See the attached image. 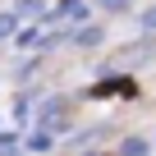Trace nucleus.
I'll use <instances>...</instances> for the list:
<instances>
[{
    "instance_id": "f257e3e1",
    "label": "nucleus",
    "mask_w": 156,
    "mask_h": 156,
    "mask_svg": "<svg viewBox=\"0 0 156 156\" xmlns=\"http://www.w3.org/2000/svg\"><path fill=\"white\" fill-rule=\"evenodd\" d=\"M46 19H60L64 28H83V23L92 19V0H60Z\"/></svg>"
},
{
    "instance_id": "f03ea898",
    "label": "nucleus",
    "mask_w": 156,
    "mask_h": 156,
    "mask_svg": "<svg viewBox=\"0 0 156 156\" xmlns=\"http://www.w3.org/2000/svg\"><path fill=\"white\" fill-rule=\"evenodd\" d=\"M14 9H19V19H46V14H51V9H46V0H19Z\"/></svg>"
},
{
    "instance_id": "7ed1b4c3",
    "label": "nucleus",
    "mask_w": 156,
    "mask_h": 156,
    "mask_svg": "<svg viewBox=\"0 0 156 156\" xmlns=\"http://www.w3.org/2000/svg\"><path fill=\"white\" fill-rule=\"evenodd\" d=\"M97 41H101V28L97 23H83V28L73 32V46H97Z\"/></svg>"
},
{
    "instance_id": "20e7f679",
    "label": "nucleus",
    "mask_w": 156,
    "mask_h": 156,
    "mask_svg": "<svg viewBox=\"0 0 156 156\" xmlns=\"http://www.w3.org/2000/svg\"><path fill=\"white\" fill-rule=\"evenodd\" d=\"M147 151H151L147 138H124V142H119V156H147Z\"/></svg>"
},
{
    "instance_id": "39448f33",
    "label": "nucleus",
    "mask_w": 156,
    "mask_h": 156,
    "mask_svg": "<svg viewBox=\"0 0 156 156\" xmlns=\"http://www.w3.org/2000/svg\"><path fill=\"white\" fill-rule=\"evenodd\" d=\"M0 37H19V9H5V14H0Z\"/></svg>"
},
{
    "instance_id": "423d86ee",
    "label": "nucleus",
    "mask_w": 156,
    "mask_h": 156,
    "mask_svg": "<svg viewBox=\"0 0 156 156\" xmlns=\"http://www.w3.org/2000/svg\"><path fill=\"white\" fill-rule=\"evenodd\" d=\"M14 41H19V46H41V28L32 23V28H23V32H19Z\"/></svg>"
},
{
    "instance_id": "0eeeda50",
    "label": "nucleus",
    "mask_w": 156,
    "mask_h": 156,
    "mask_svg": "<svg viewBox=\"0 0 156 156\" xmlns=\"http://www.w3.org/2000/svg\"><path fill=\"white\" fill-rule=\"evenodd\" d=\"M138 28H142V32H156V5H151V9H142V14H138Z\"/></svg>"
},
{
    "instance_id": "6e6552de",
    "label": "nucleus",
    "mask_w": 156,
    "mask_h": 156,
    "mask_svg": "<svg viewBox=\"0 0 156 156\" xmlns=\"http://www.w3.org/2000/svg\"><path fill=\"white\" fill-rule=\"evenodd\" d=\"M92 5H101L106 14H124V9H129V0H92Z\"/></svg>"
},
{
    "instance_id": "1a4fd4ad",
    "label": "nucleus",
    "mask_w": 156,
    "mask_h": 156,
    "mask_svg": "<svg viewBox=\"0 0 156 156\" xmlns=\"http://www.w3.org/2000/svg\"><path fill=\"white\" fill-rule=\"evenodd\" d=\"M28 147H32V151H46V147H51V129H46V133H32Z\"/></svg>"
}]
</instances>
